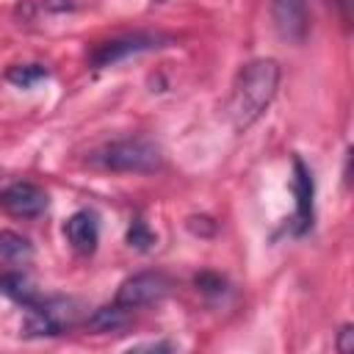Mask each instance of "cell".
I'll use <instances>...</instances> for the list:
<instances>
[{"instance_id":"obj_1","label":"cell","mask_w":354,"mask_h":354,"mask_svg":"<svg viewBox=\"0 0 354 354\" xmlns=\"http://www.w3.org/2000/svg\"><path fill=\"white\" fill-rule=\"evenodd\" d=\"M279 77H282V69L274 58L252 61L235 75L230 102H227V113H230V122L238 133L249 130L268 111V105L277 97Z\"/></svg>"},{"instance_id":"obj_16","label":"cell","mask_w":354,"mask_h":354,"mask_svg":"<svg viewBox=\"0 0 354 354\" xmlns=\"http://www.w3.org/2000/svg\"><path fill=\"white\" fill-rule=\"evenodd\" d=\"M335 6H337V11H340L343 22H348V19H351V0H335Z\"/></svg>"},{"instance_id":"obj_12","label":"cell","mask_w":354,"mask_h":354,"mask_svg":"<svg viewBox=\"0 0 354 354\" xmlns=\"http://www.w3.org/2000/svg\"><path fill=\"white\" fill-rule=\"evenodd\" d=\"M44 77H47V69L41 64H17V66H11L6 72V80L19 86V88H30L33 83H39Z\"/></svg>"},{"instance_id":"obj_9","label":"cell","mask_w":354,"mask_h":354,"mask_svg":"<svg viewBox=\"0 0 354 354\" xmlns=\"http://www.w3.org/2000/svg\"><path fill=\"white\" fill-rule=\"evenodd\" d=\"M0 293L3 296H8L14 304H19L22 310H30V307H36L39 301H41V296L36 293V288L28 282V277L25 274H19V271H3L0 274Z\"/></svg>"},{"instance_id":"obj_6","label":"cell","mask_w":354,"mask_h":354,"mask_svg":"<svg viewBox=\"0 0 354 354\" xmlns=\"http://www.w3.org/2000/svg\"><path fill=\"white\" fill-rule=\"evenodd\" d=\"M47 205H50L47 191L28 180L11 183L0 191V207L14 218H36L47 210Z\"/></svg>"},{"instance_id":"obj_3","label":"cell","mask_w":354,"mask_h":354,"mask_svg":"<svg viewBox=\"0 0 354 354\" xmlns=\"http://www.w3.org/2000/svg\"><path fill=\"white\" fill-rule=\"evenodd\" d=\"M171 39L163 36V33H147V30H136V33H122V36H113L102 44H97L88 55L91 66L94 69H105V66H116L119 61L130 58V55H141V53H149V50H158L163 44H169Z\"/></svg>"},{"instance_id":"obj_15","label":"cell","mask_w":354,"mask_h":354,"mask_svg":"<svg viewBox=\"0 0 354 354\" xmlns=\"http://www.w3.org/2000/svg\"><path fill=\"white\" fill-rule=\"evenodd\" d=\"M351 337H354L351 326H343V329H340V340H337V348H340V351H351V346H354V343H351Z\"/></svg>"},{"instance_id":"obj_17","label":"cell","mask_w":354,"mask_h":354,"mask_svg":"<svg viewBox=\"0 0 354 354\" xmlns=\"http://www.w3.org/2000/svg\"><path fill=\"white\" fill-rule=\"evenodd\" d=\"M152 3H163V0H152Z\"/></svg>"},{"instance_id":"obj_14","label":"cell","mask_w":354,"mask_h":354,"mask_svg":"<svg viewBox=\"0 0 354 354\" xmlns=\"http://www.w3.org/2000/svg\"><path fill=\"white\" fill-rule=\"evenodd\" d=\"M196 285H199L202 290H213V293H221V290H224V279H221V277H213V274L196 277Z\"/></svg>"},{"instance_id":"obj_13","label":"cell","mask_w":354,"mask_h":354,"mask_svg":"<svg viewBox=\"0 0 354 354\" xmlns=\"http://www.w3.org/2000/svg\"><path fill=\"white\" fill-rule=\"evenodd\" d=\"M127 243L136 246V249H149V246L155 243V235L147 230V224H144L141 218H136V221L130 224V230H127Z\"/></svg>"},{"instance_id":"obj_4","label":"cell","mask_w":354,"mask_h":354,"mask_svg":"<svg viewBox=\"0 0 354 354\" xmlns=\"http://www.w3.org/2000/svg\"><path fill=\"white\" fill-rule=\"evenodd\" d=\"M171 282L166 274L160 271H141V274H133L130 279H124L116 290V304L124 307V310H138V307H147V304H155L160 301L166 293H169Z\"/></svg>"},{"instance_id":"obj_8","label":"cell","mask_w":354,"mask_h":354,"mask_svg":"<svg viewBox=\"0 0 354 354\" xmlns=\"http://www.w3.org/2000/svg\"><path fill=\"white\" fill-rule=\"evenodd\" d=\"M274 19L285 39L301 41L307 33V0H274Z\"/></svg>"},{"instance_id":"obj_2","label":"cell","mask_w":354,"mask_h":354,"mask_svg":"<svg viewBox=\"0 0 354 354\" xmlns=\"http://www.w3.org/2000/svg\"><path fill=\"white\" fill-rule=\"evenodd\" d=\"M91 166L105 169V171H133V174H149L158 171L163 166V155L160 147L144 136L136 138H119V141H108L100 149H94L86 158Z\"/></svg>"},{"instance_id":"obj_10","label":"cell","mask_w":354,"mask_h":354,"mask_svg":"<svg viewBox=\"0 0 354 354\" xmlns=\"http://www.w3.org/2000/svg\"><path fill=\"white\" fill-rule=\"evenodd\" d=\"M130 310H124V307H119L116 301L113 304H108V307H100L91 318H88V329H94V332H116V329H122V326H127L130 324Z\"/></svg>"},{"instance_id":"obj_11","label":"cell","mask_w":354,"mask_h":354,"mask_svg":"<svg viewBox=\"0 0 354 354\" xmlns=\"http://www.w3.org/2000/svg\"><path fill=\"white\" fill-rule=\"evenodd\" d=\"M30 254H33V246L28 238H22L19 232H11V230L0 232V260L22 263V260H30Z\"/></svg>"},{"instance_id":"obj_5","label":"cell","mask_w":354,"mask_h":354,"mask_svg":"<svg viewBox=\"0 0 354 354\" xmlns=\"http://www.w3.org/2000/svg\"><path fill=\"white\" fill-rule=\"evenodd\" d=\"M293 194H296V210L288 221V232L290 235H304L313 227V218H315V207H313L315 183H313V174H310V169L304 166V160L299 155H293Z\"/></svg>"},{"instance_id":"obj_7","label":"cell","mask_w":354,"mask_h":354,"mask_svg":"<svg viewBox=\"0 0 354 354\" xmlns=\"http://www.w3.org/2000/svg\"><path fill=\"white\" fill-rule=\"evenodd\" d=\"M64 232L77 254H94V249L100 243V218L94 210H77L66 218Z\"/></svg>"}]
</instances>
